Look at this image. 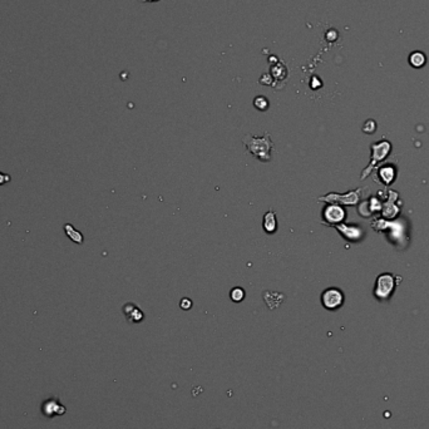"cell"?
<instances>
[{
	"label": "cell",
	"mask_w": 429,
	"mask_h": 429,
	"mask_svg": "<svg viewBox=\"0 0 429 429\" xmlns=\"http://www.w3.org/2000/svg\"><path fill=\"white\" fill-rule=\"evenodd\" d=\"M242 142L246 146V151L251 153L254 157L260 160L261 162H270L271 161V151L274 148L269 132L265 133L262 137L247 135L242 138Z\"/></svg>",
	"instance_id": "cell-1"
},
{
	"label": "cell",
	"mask_w": 429,
	"mask_h": 429,
	"mask_svg": "<svg viewBox=\"0 0 429 429\" xmlns=\"http://www.w3.org/2000/svg\"><path fill=\"white\" fill-rule=\"evenodd\" d=\"M344 219H345V211L339 205L330 203L323 210V224L328 226H336L341 224Z\"/></svg>",
	"instance_id": "cell-2"
},
{
	"label": "cell",
	"mask_w": 429,
	"mask_h": 429,
	"mask_svg": "<svg viewBox=\"0 0 429 429\" xmlns=\"http://www.w3.org/2000/svg\"><path fill=\"white\" fill-rule=\"evenodd\" d=\"M344 294L339 289L329 287L321 294V304L328 310H336L343 305Z\"/></svg>",
	"instance_id": "cell-3"
},
{
	"label": "cell",
	"mask_w": 429,
	"mask_h": 429,
	"mask_svg": "<svg viewBox=\"0 0 429 429\" xmlns=\"http://www.w3.org/2000/svg\"><path fill=\"white\" fill-rule=\"evenodd\" d=\"M394 286H395V282H394L393 275L383 274L376 280L374 294H375V296L378 297V299L385 300L390 296Z\"/></svg>",
	"instance_id": "cell-4"
},
{
	"label": "cell",
	"mask_w": 429,
	"mask_h": 429,
	"mask_svg": "<svg viewBox=\"0 0 429 429\" xmlns=\"http://www.w3.org/2000/svg\"><path fill=\"white\" fill-rule=\"evenodd\" d=\"M42 411L46 416L52 418L56 415H63L66 413V406L62 405L58 399H47L42 405Z\"/></svg>",
	"instance_id": "cell-5"
},
{
	"label": "cell",
	"mask_w": 429,
	"mask_h": 429,
	"mask_svg": "<svg viewBox=\"0 0 429 429\" xmlns=\"http://www.w3.org/2000/svg\"><path fill=\"white\" fill-rule=\"evenodd\" d=\"M123 312H125L126 317H127L130 323L137 324L141 323V321L145 319V314L141 311L137 305L132 304V302H128V304H126L125 306H123Z\"/></svg>",
	"instance_id": "cell-6"
},
{
	"label": "cell",
	"mask_w": 429,
	"mask_h": 429,
	"mask_svg": "<svg viewBox=\"0 0 429 429\" xmlns=\"http://www.w3.org/2000/svg\"><path fill=\"white\" fill-rule=\"evenodd\" d=\"M262 227H264L265 232L269 235L275 234L277 231V220L276 213L274 212L272 208H270L264 216V222H262Z\"/></svg>",
	"instance_id": "cell-7"
},
{
	"label": "cell",
	"mask_w": 429,
	"mask_h": 429,
	"mask_svg": "<svg viewBox=\"0 0 429 429\" xmlns=\"http://www.w3.org/2000/svg\"><path fill=\"white\" fill-rule=\"evenodd\" d=\"M336 229L339 230L343 237L350 240V241H355L360 237L361 230L356 226H348V225H336Z\"/></svg>",
	"instance_id": "cell-8"
},
{
	"label": "cell",
	"mask_w": 429,
	"mask_h": 429,
	"mask_svg": "<svg viewBox=\"0 0 429 429\" xmlns=\"http://www.w3.org/2000/svg\"><path fill=\"white\" fill-rule=\"evenodd\" d=\"M63 229H64V232H66V235H67V237H68V239H71L72 241L76 242V244H78V245L83 244L84 242L83 235H82L81 231H78V230L74 229L73 225L66 224L64 225Z\"/></svg>",
	"instance_id": "cell-9"
},
{
	"label": "cell",
	"mask_w": 429,
	"mask_h": 429,
	"mask_svg": "<svg viewBox=\"0 0 429 429\" xmlns=\"http://www.w3.org/2000/svg\"><path fill=\"white\" fill-rule=\"evenodd\" d=\"M245 296H246V292L242 287H234L230 291V297L234 302H241L245 299Z\"/></svg>",
	"instance_id": "cell-10"
},
{
	"label": "cell",
	"mask_w": 429,
	"mask_h": 429,
	"mask_svg": "<svg viewBox=\"0 0 429 429\" xmlns=\"http://www.w3.org/2000/svg\"><path fill=\"white\" fill-rule=\"evenodd\" d=\"M254 106L259 111H266L269 108V101L265 97H256L254 101Z\"/></svg>",
	"instance_id": "cell-11"
},
{
	"label": "cell",
	"mask_w": 429,
	"mask_h": 429,
	"mask_svg": "<svg viewBox=\"0 0 429 429\" xmlns=\"http://www.w3.org/2000/svg\"><path fill=\"white\" fill-rule=\"evenodd\" d=\"M192 300L188 299V297H183L180 302V307L182 310H190L192 307Z\"/></svg>",
	"instance_id": "cell-12"
},
{
	"label": "cell",
	"mask_w": 429,
	"mask_h": 429,
	"mask_svg": "<svg viewBox=\"0 0 429 429\" xmlns=\"http://www.w3.org/2000/svg\"><path fill=\"white\" fill-rule=\"evenodd\" d=\"M11 176L8 175V173H4V172H0V186L6 185V183L11 182Z\"/></svg>",
	"instance_id": "cell-13"
},
{
	"label": "cell",
	"mask_w": 429,
	"mask_h": 429,
	"mask_svg": "<svg viewBox=\"0 0 429 429\" xmlns=\"http://www.w3.org/2000/svg\"><path fill=\"white\" fill-rule=\"evenodd\" d=\"M143 2H147V3H151V2H157V0H143Z\"/></svg>",
	"instance_id": "cell-14"
}]
</instances>
